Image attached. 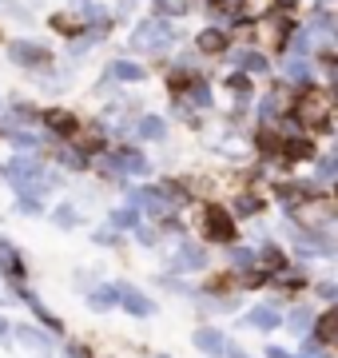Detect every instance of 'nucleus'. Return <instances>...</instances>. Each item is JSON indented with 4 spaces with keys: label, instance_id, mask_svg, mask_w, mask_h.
I'll use <instances>...</instances> for the list:
<instances>
[{
    "label": "nucleus",
    "instance_id": "nucleus-22",
    "mask_svg": "<svg viewBox=\"0 0 338 358\" xmlns=\"http://www.w3.org/2000/svg\"><path fill=\"white\" fill-rule=\"evenodd\" d=\"M196 346L199 350H207V355H219L223 350V334L211 331V327H203V331H196Z\"/></svg>",
    "mask_w": 338,
    "mask_h": 358
},
{
    "label": "nucleus",
    "instance_id": "nucleus-36",
    "mask_svg": "<svg viewBox=\"0 0 338 358\" xmlns=\"http://www.w3.org/2000/svg\"><path fill=\"white\" fill-rule=\"evenodd\" d=\"M68 358H91V355L84 350V346H72V350H68Z\"/></svg>",
    "mask_w": 338,
    "mask_h": 358
},
{
    "label": "nucleus",
    "instance_id": "nucleus-31",
    "mask_svg": "<svg viewBox=\"0 0 338 358\" xmlns=\"http://www.w3.org/2000/svg\"><path fill=\"white\" fill-rule=\"evenodd\" d=\"M112 227H135V211H116L112 215Z\"/></svg>",
    "mask_w": 338,
    "mask_h": 358
},
{
    "label": "nucleus",
    "instance_id": "nucleus-40",
    "mask_svg": "<svg viewBox=\"0 0 338 358\" xmlns=\"http://www.w3.org/2000/svg\"><path fill=\"white\" fill-rule=\"evenodd\" d=\"M156 358H168V355H156Z\"/></svg>",
    "mask_w": 338,
    "mask_h": 358
},
{
    "label": "nucleus",
    "instance_id": "nucleus-30",
    "mask_svg": "<svg viewBox=\"0 0 338 358\" xmlns=\"http://www.w3.org/2000/svg\"><path fill=\"white\" fill-rule=\"evenodd\" d=\"M60 159H64L68 167H84V164H88V159H84V152H80V148H72V152H60Z\"/></svg>",
    "mask_w": 338,
    "mask_h": 358
},
{
    "label": "nucleus",
    "instance_id": "nucleus-35",
    "mask_svg": "<svg viewBox=\"0 0 338 358\" xmlns=\"http://www.w3.org/2000/svg\"><path fill=\"white\" fill-rule=\"evenodd\" d=\"M135 235H140V243H156V231H143V227H135Z\"/></svg>",
    "mask_w": 338,
    "mask_h": 358
},
{
    "label": "nucleus",
    "instance_id": "nucleus-25",
    "mask_svg": "<svg viewBox=\"0 0 338 358\" xmlns=\"http://www.w3.org/2000/svg\"><path fill=\"white\" fill-rule=\"evenodd\" d=\"M116 303H119V287H104V291L91 294V307L96 310H108V307H116Z\"/></svg>",
    "mask_w": 338,
    "mask_h": 358
},
{
    "label": "nucleus",
    "instance_id": "nucleus-27",
    "mask_svg": "<svg viewBox=\"0 0 338 358\" xmlns=\"http://www.w3.org/2000/svg\"><path fill=\"white\" fill-rule=\"evenodd\" d=\"M311 322H314V319H311V310L302 307V310H295V315L286 319V327H291V331H299V334H302V331H307V327H311Z\"/></svg>",
    "mask_w": 338,
    "mask_h": 358
},
{
    "label": "nucleus",
    "instance_id": "nucleus-12",
    "mask_svg": "<svg viewBox=\"0 0 338 358\" xmlns=\"http://www.w3.org/2000/svg\"><path fill=\"white\" fill-rule=\"evenodd\" d=\"M112 167H116V171H128V176H147V155L131 152V148H119V152L112 155Z\"/></svg>",
    "mask_w": 338,
    "mask_h": 358
},
{
    "label": "nucleus",
    "instance_id": "nucleus-24",
    "mask_svg": "<svg viewBox=\"0 0 338 358\" xmlns=\"http://www.w3.org/2000/svg\"><path fill=\"white\" fill-rule=\"evenodd\" d=\"M187 100L196 103V108H211V88H207V80H203V76L187 88Z\"/></svg>",
    "mask_w": 338,
    "mask_h": 358
},
{
    "label": "nucleus",
    "instance_id": "nucleus-16",
    "mask_svg": "<svg viewBox=\"0 0 338 358\" xmlns=\"http://www.w3.org/2000/svg\"><path fill=\"white\" fill-rule=\"evenodd\" d=\"M119 303H124L131 315H152V310H156V307H152V299H143L135 287H119Z\"/></svg>",
    "mask_w": 338,
    "mask_h": 358
},
{
    "label": "nucleus",
    "instance_id": "nucleus-13",
    "mask_svg": "<svg viewBox=\"0 0 338 358\" xmlns=\"http://www.w3.org/2000/svg\"><path fill=\"white\" fill-rule=\"evenodd\" d=\"M227 88H231V96H235V108H247L251 103V96H255V84H251V72H231L227 76Z\"/></svg>",
    "mask_w": 338,
    "mask_h": 358
},
{
    "label": "nucleus",
    "instance_id": "nucleus-29",
    "mask_svg": "<svg viewBox=\"0 0 338 358\" xmlns=\"http://www.w3.org/2000/svg\"><path fill=\"white\" fill-rule=\"evenodd\" d=\"M239 211L243 215H255V211H263V199L259 195H239Z\"/></svg>",
    "mask_w": 338,
    "mask_h": 358
},
{
    "label": "nucleus",
    "instance_id": "nucleus-3",
    "mask_svg": "<svg viewBox=\"0 0 338 358\" xmlns=\"http://www.w3.org/2000/svg\"><path fill=\"white\" fill-rule=\"evenodd\" d=\"M8 56H13V64L28 68V72H48L52 68V52L36 40H8Z\"/></svg>",
    "mask_w": 338,
    "mask_h": 358
},
{
    "label": "nucleus",
    "instance_id": "nucleus-18",
    "mask_svg": "<svg viewBox=\"0 0 338 358\" xmlns=\"http://www.w3.org/2000/svg\"><path fill=\"white\" fill-rule=\"evenodd\" d=\"M279 322H283V315H279L274 307H255L247 315V327H259V331H274Z\"/></svg>",
    "mask_w": 338,
    "mask_h": 358
},
{
    "label": "nucleus",
    "instance_id": "nucleus-9",
    "mask_svg": "<svg viewBox=\"0 0 338 358\" xmlns=\"http://www.w3.org/2000/svg\"><path fill=\"white\" fill-rule=\"evenodd\" d=\"M135 203H143V211L156 215V219L171 215V199L163 195V187H143V192H135Z\"/></svg>",
    "mask_w": 338,
    "mask_h": 358
},
{
    "label": "nucleus",
    "instance_id": "nucleus-26",
    "mask_svg": "<svg viewBox=\"0 0 338 358\" xmlns=\"http://www.w3.org/2000/svg\"><path fill=\"white\" fill-rule=\"evenodd\" d=\"M263 267H267V271H283L286 267L283 251H279V247H267V251H263Z\"/></svg>",
    "mask_w": 338,
    "mask_h": 358
},
{
    "label": "nucleus",
    "instance_id": "nucleus-5",
    "mask_svg": "<svg viewBox=\"0 0 338 358\" xmlns=\"http://www.w3.org/2000/svg\"><path fill=\"white\" fill-rule=\"evenodd\" d=\"M196 48L203 52V56H227V52H231V32L223 24H207L196 36Z\"/></svg>",
    "mask_w": 338,
    "mask_h": 358
},
{
    "label": "nucleus",
    "instance_id": "nucleus-4",
    "mask_svg": "<svg viewBox=\"0 0 338 358\" xmlns=\"http://www.w3.org/2000/svg\"><path fill=\"white\" fill-rule=\"evenodd\" d=\"M203 235H207L211 243H231V239H235L231 211H227V207H219V203L203 207Z\"/></svg>",
    "mask_w": 338,
    "mask_h": 358
},
{
    "label": "nucleus",
    "instance_id": "nucleus-21",
    "mask_svg": "<svg viewBox=\"0 0 338 358\" xmlns=\"http://www.w3.org/2000/svg\"><path fill=\"white\" fill-rule=\"evenodd\" d=\"M175 267H191V271H199V267H207V255H203V247H183L179 251V259H175Z\"/></svg>",
    "mask_w": 338,
    "mask_h": 358
},
{
    "label": "nucleus",
    "instance_id": "nucleus-38",
    "mask_svg": "<svg viewBox=\"0 0 338 358\" xmlns=\"http://www.w3.org/2000/svg\"><path fill=\"white\" fill-rule=\"evenodd\" d=\"M231 358H247V355H243V350H231Z\"/></svg>",
    "mask_w": 338,
    "mask_h": 358
},
{
    "label": "nucleus",
    "instance_id": "nucleus-28",
    "mask_svg": "<svg viewBox=\"0 0 338 358\" xmlns=\"http://www.w3.org/2000/svg\"><path fill=\"white\" fill-rule=\"evenodd\" d=\"M318 171H323V179H338V148L326 159H318Z\"/></svg>",
    "mask_w": 338,
    "mask_h": 358
},
{
    "label": "nucleus",
    "instance_id": "nucleus-19",
    "mask_svg": "<svg viewBox=\"0 0 338 358\" xmlns=\"http://www.w3.org/2000/svg\"><path fill=\"white\" fill-rule=\"evenodd\" d=\"M279 112H283V88L267 92V96L259 100V120H263V124H274V120H279Z\"/></svg>",
    "mask_w": 338,
    "mask_h": 358
},
{
    "label": "nucleus",
    "instance_id": "nucleus-6",
    "mask_svg": "<svg viewBox=\"0 0 338 358\" xmlns=\"http://www.w3.org/2000/svg\"><path fill=\"white\" fill-rule=\"evenodd\" d=\"M227 60H231L235 68L251 72V76H259V72H271V60H267L263 52H255V48H235V52H227Z\"/></svg>",
    "mask_w": 338,
    "mask_h": 358
},
{
    "label": "nucleus",
    "instance_id": "nucleus-15",
    "mask_svg": "<svg viewBox=\"0 0 338 358\" xmlns=\"http://www.w3.org/2000/svg\"><path fill=\"white\" fill-rule=\"evenodd\" d=\"M108 76L124 80V84H140L147 72H143V64H135V60H112V64H108Z\"/></svg>",
    "mask_w": 338,
    "mask_h": 358
},
{
    "label": "nucleus",
    "instance_id": "nucleus-39",
    "mask_svg": "<svg viewBox=\"0 0 338 358\" xmlns=\"http://www.w3.org/2000/svg\"><path fill=\"white\" fill-rule=\"evenodd\" d=\"M4 331H8V327H4V319H0V334H4Z\"/></svg>",
    "mask_w": 338,
    "mask_h": 358
},
{
    "label": "nucleus",
    "instance_id": "nucleus-7",
    "mask_svg": "<svg viewBox=\"0 0 338 358\" xmlns=\"http://www.w3.org/2000/svg\"><path fill=\"white\" fill-rule=\"evenodd\" d=\"M48 28L60 32V36H68V40H80L84 32H88V24H84V16L80 13H52L48 16Z\"/></svg>",
    "mask_w": 338,
    "mask_h": 358
},
{
    "label": "nucleus",
    "instance_id": "nucleus-32",
    "mask_svg": "<svg viewBox=\"0 0 338 358\" xmlns=\"http://www.w3.org/2000/svg\"><path fill=\"white\" fill-rule=\"evenodd\" d=\"M251 259H255V255H251L247 247H235V251H231V263H235V267H247Z\"/></svg>",
    "mask_w": 338,
    "mask_h": 358
},
{
    "label": "nucleus",
    "instance_id": "nucleus-23",
    "mask_svg": "<svg viewBox=\"0 0 338 358\" xmlns=\"http://www.w3.org/2000/svg\"><path fill=\"white\" fill-rule=\"evenodd\" d=\"M318 343H338V310L318 319Z\"/></svg>",
    "mask_w": 338,
    "mask_h": 358
},
{
    "label": "nucleus",
    "instance_id": "nucleus-2",
    "mask_svg": "<svg viewBox=\"0 0 338 358\" xmlns=\"http://www.w3.org/2000/svg\"><path fill=\"white\" fill-rule=\"evenodd\" d=\"M330 108H335V92L326 88H299V100H295V115H299L307 128H326L330 120Z\"/></svg>",
    "mask_w": 338,
    "mask_h": 358
},
{
    "label": "nucleus",
    "instance_id": "nucleus-37",
    "mask_svg": "<svg viewBox=\"0 0 338 358\" xmlns=\"http://www.w3.org/2000/svg\"><path fill=\"white\" fill-rule=\"evenodd\" d=\"M271 358H295V355H286V350H271Z\"/></svg>",
    "mask_w": 338,
    "mask_h": 358
},
{
    "label": "nucleus",
    "instance_id": "nucleus-33",
    "mask_svg": "<svg viewBox=\"0 0 338 358\" xmlns=\"http://www.w3.org/2000/svg\"><path fill=\"white\" fill-rule=\"evenodd\" d=\"M56 223H60V227H72V223H76V211H72V207H60V211H56Z\"/></svg>",
    "mask_w": 338,
    "mask_h": 358
},
{
    "label": "nucleus",
    "instance_id": "nucleus-34",
    "mask_svg": "<svg viewBox=\"0 0 338 358\" xmlns=\"http://www.w3.org/2000/svg\"><path fill=\"white\" fill-rule=\"evenodd\" d=\"M318 291H323L326 299H335V303H338V287H335V282H323V287H318Z\"/></svg>",
    "mask_w": 338,
    "mask_h": 358
},
{
    "label": "nucleus",
    "instance_id": "nucleus-14",
    "mask_svg": "<svg viewBox=\"0 0 338 358\" xmlns=\"http://www.w3.org/2000/svg\"><path fill=\"white\" fill-rule=\"evenodd\" d=\"M199 80V68H187V64H175L168 72V88H171V96H187V88Z\"/></svg>",
    "mask_w": 338,
    "mask_h": 358
},
{
    "label": "nucleus",
    "instance_id": "nucleus-10",
    "mask_svg": "<svg viewBox=\"0 0 338 358\" xmlns=\"http://www.w3.org/2000/svg\"><path fill=\"white\" fill-rule=\"evenodd\" d=\"M104 143L108 136L100 124H80V131L72 136V148H80V152H104Z\"/></svg>",
    "mask_w": 338,
    "mask_h": 358
},
{
    "label": "nucleus",
    "instance_id": "nucleus-1",
    "mask_svg": "<svg viewBox=\"0 0 338 358\" xmlns=\"http://www.w3.org/2000/svg\"><path fill=\"white\" fill-rule=\"evenodd\" d=\"M179 36H183L179 24L159 20V16H147V20H140V24H135V32H131V48L147 52V56H163V52H168Z\"/></svg>",
    "mask_w": 338,
    "mask_h": 358
},
{
    "label": "nucleus",
    "instance_id": "nucleus-20",
    "mask_svg": "<svg viewBox=\"0 0 338 358\" xmlns=\"http://www.w3.org/2000/svg\"><path fill=\"white\" fill-rule=\"evenodd\" d=\"M135 136H140V140H163V136H168V124H163L159 115H143L140 124H135Z\"/></svg>",
    "mask_w": 338,
    "mask_h": 358
},
{
    "label": "nucleus",
    "instance_id": "nucleus-8",
    "mask_svg": "<svg viewBox=\"0 0 338 358\" xmlns=\"http://www.w3.org/2000/svg\"><path fill=\"white\" fill-rule=\"evenodd\" d=\"M44 124H48V131H56V136H68V140H72V136L80 131V115H72L68 108H48V112H44Z\"/></svg>",
    "mask_w": 338,
    "mask_h": 358
},
{
    "label": "nucleus",
    "instance_id": "nucleus-17",
    "mask_svg": "<svg viewBox=\"0 0 338 358\" xmlns=\"http://www.w3.org/2000/svg\"><path fill=\"white\" fill-rule=\"evenodd\" d=\"M283 155L286 159H314V143L302 136H286L283 140Z\"/></svg>",
    "mask_w": 338,
    "mask_h": 358
},
{
    "label": "nucleus",
    "instance_id": "nucleus-11",
    "mask_svg": "<svg viewBox=\"0 0 338 358\" xmlns=\"http://www.w3.org/2000/svg\"><path fill=\"white\" fill-rule=\"evenodd\" d=\"M286 80H291V84H302V88H311L314 84V60L311 56H286Z\"/></svg>",
    "mask_w": 338,
    "mask_h": 358
}]
</instances>
